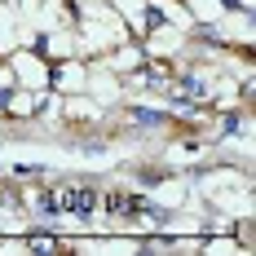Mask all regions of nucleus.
I'll return each instance as SVG.
<instances>
[{
  "label": "nucleus",
  "mask_w": 256,
  "mask_h": 256,
  "mask_svg": "<svg viewBox=\"0 0 256 256\" xmlns=\"http://www.w3.org/2000/svg\"><path fill=\"white\" fill-rule=\"evenodd\" d=\"M58 199H62V212H71L80 226H88V221H93V212H98L102 190L88 181V186H66V190H58Z\"/></svg>",
  "instance_id": "nucleus-1"
},
{
  "label": "nucleus",
  "mask_w": 256,
  "mask_h": 256,
  "mask_svg": "<svg viewBox=\"0 0 256 256\" xmlns=\"http://www.w3.org/2000/svg\"><path fill=\"white\" fill-rule=\"evenodd\" d=\"M128 124L132 128H168L172 110L168 106H128Z\"/></svg>",
  "instance_id": "nucleus-2"
},
{
  "label": "nucleus",
  "mask_w": 256,
  "mask_h": 256,
  "mask_svg": "<svg viewBox=\"0 0 256 256\" xmlns=\"http://www.w3.org/2000/svg\"><path fill=\"white\" fill-rule=\"evenodd\" d=\"M31 216H36V221H58V216H62V199H58V190H49V186H36Z\"/></svg>",
  "instance_id": "nucleus-3"
},
{
  "label": "nucleus",
  "mask_w": 256,
  "mask_h": 256,
  "mask_svg": "<svg viewBox=\"0 0 256 256\" xmlns=\"http://www.w3.org/2000/svg\"><path fill=\"white\" fill-rule=\"evenodd\" d=\"M243 128H248V106H234V110H226L216 120V137L230 142V137H243Z\"/></svg>",
  "instance_id": "nucleus-4"
},
{
  "label": "nucleus",
  "mask_w": 256,
  "mask_h": 256,
  "mask_svg": "<svg viewBox=\"0 0 256 256\" xmlns=\"http://www.w3.org/2000/svg\"><path fill=\"white\" fill-rule=\"evenodd\" d=\"M26 252H36V256H53V252H71V248H66V243H62V238H53V234H31V238H26Z\"/></svg>",
  "instance_id": "nucleus-5"
},
{
  "label": "nucleus",
  "mask_w": 256,
  "mask_h": 256,
  "mask_svg": "<svg viewBox=\"0 0 256 256\" xmlns=\"http://www.w3.org/2000/svg\"><path fill=\"white\" fill-rule=\"evenodd\" d=\"M164 181H172V168H164V164H142V168H137V186H142V190L164 186Z\"/></svg>",
  "instance_id": "nucleus-6"
},
{
  "label": "nucleus",
  "mask_w": 256,
  "mask_h": 256,
  "mask_svg": "<svg viewBox=\"0 0 256 256\" xmlns=\"http://www.w3.org/2000/svg\"><path fill=\"white\" fill-rule=\"evenodd\" d=\"M9 177H22V181H36V177H44V168H40V164H14V168H9Z\"/></svg>",
  "instance_id": "nucleus-7"
},
{
  "label": "nucleus",
  "mask_w": 256,
  "mask_h": 256,
  "mask_svg": "<svg viewBox=\"0 0 256 256\" xmlns=\"http://www.w3.org/2000/svg\"><path fill=\"white\" fill-rule=\"evenodd\" d=\"M76 146H80L84 154H106V150H110V146H106L102 137H84V142H76Z\"/></svg>",
  "instance_id": "nucleus-8"
},
{
  "label": "nucleus",
  "mask_w": 256,
  "mask_h": 256,
  "mask_svg": "<svg viewBox=\"0 0 256 256\" xmlns=\"http://www.w3.org/2000/svg\"><path fill=\"white\" fill-rule=\"evenodd\" d=\"M154 26H164V9H159V4L146 9V31H154Z\"/></svg>",
  "instance_id": "nucleus-9"
},
{
  "label": "nucleus",
  "mask_w": 256,
  "mask_h": 256,
  "mask_svg": "<svg viewBox=\"0 0 256 256\" xmlns=\"http://www.w3.org/2000/svg\"><path fill=\"white\" fill-rule=\"evenodd\" d=\"M9 102H14V88L4 84V88H0V110H14V106H9Z\"/></svg>",
  "instance_id": "nucleus-10"
},
{
  "label": "nucleus",
  "mask_w": 256,
  "mask_h": 256,
  "mask_svg": "<svg viewBox=\"0 0 256 256\" xmlns=\"http://www.w3.org/2000/svg\"><path fill=\"white\" fill-rule=\"evenodd\" d=\"M4 208H9V194H4V190H0V212H4Z\"/></svg>",
  "instance_id": "nucleus-11"
}]
</instances>
